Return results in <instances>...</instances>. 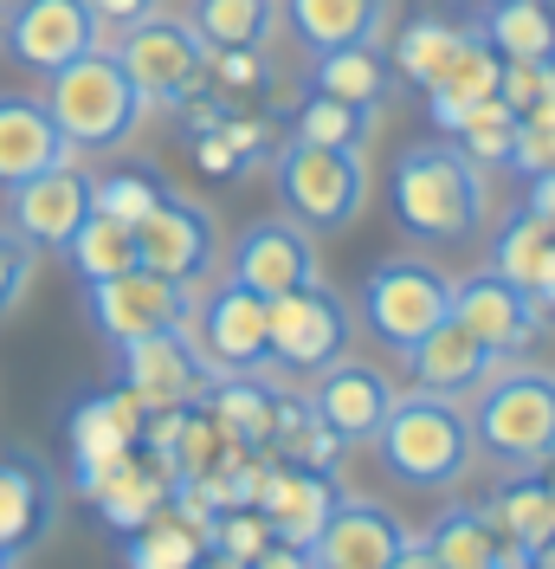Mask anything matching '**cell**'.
Instances as JSON below:
<instances>
[{
    "instance_id": "f1b7e54d",
    "label": "cell",
    "mask_w": 555,
    "mask_h": 569,
    "mask_svg": "<svg viewBox=\"0 0 555 569\" xmlns=\"http://www.w3.org/2000/svg\"><path fill=\"white\" fill-rule=\"evenodd\" d=\"M485 511H491V525H497V537L511 543V563L517 569L555 537V492H549L543 472H536V479H504V486L485 498Z\"/></svg>"
},
{
    "instance_id": "5bb4252c",
    "label": "cell",
    "mask_w": 555,
    "mask_h": 569,
    "mask_svg": "<svg viewBox=\"0 0 555 569\" xmlns=\"http://www.w3.org/2000/svg\"><path fill=\"white\" fill-rule=\"evenodd\" d=\"M213 213L188 194L162 188V201L137 220V266L162 272V279H181V284H201L213 272Z\"/></svg>"
},
{
    "instance_id": "30bf717a",
    "label": "cell",
    "mask_w": 555,
    "mask_h": 569,
    "mask_svg": "<svg viewBox=\"0 0 555 569\" xmlns=\"http://www.w3.org/2000/svg\"><path fill=\"white\" fill-rule=\"evenodd\" d=\"M188 337L208 356V369H265L272 362V298L245 291L240 279H226L208 305L188 311Z\"/></svg>"
},
{
    "instance_id": "6da1fadb",
    "label": "cell",
    "mask_w": 555,
    "mask_h": 569,
    "mask_svg": "<svg viewBox=\"0 0 555 569\" xmlns=\"http://www.w3.org/2000/svg\"><path fill=\"white\" fill-rule=\"evenodd\" d=\"M491 213L485 169L452 137H426L394 162V220L420 247H465Z\"/></svg>"
},
{
    "instance_id": "1f68e13d",
    "label": "cell",
    "mask_w": 555,
    "mask_h": 569,
    "mask_svg": "<svg viewBox=\"0 0 555 569\" xmlns=\"http://www.w3.org/2000/svg\"><path fill=\"white\" fill-rule=\"evenodd\" d=\"M478 33L497 46V59H555V0H497Z\"/></svg>"
},
{
    "instance_id": "9a60e30c",
    "label": "cell",
    "mask_w": 555,
    "mask_h": 569,
    "mask_svg": "<svg viewBox=\"0 0 555 569\" xmlns=\"http://www.w3.org/2000/svg\"><path fill=\"white\" fill-rule=\"evenodd\" d=\"M452 318L465 323L478 343H491V350L504 356H523L536 337H543V311H536V298L523 291V284H511L504 272H472V279H458L452 284Z\"/></svg>"
},
{
    "instance_id": "3957f363",
    "label": "cell",
    "mask_w": 555,
    "mask_h": 569,
    "mask_svg": "<svg viewBox=\"0 0 555 569\" xmlns=\"http://www.w3.org/2000/svg\"><path fill=\"white\" fill-rule=\"evenodd\" d=\"M46 110L59 117V130L71 137V149H123L142 130V91L123 71L117 52L91 46L84 59H71L46 78Z\"/></svg>"
},
{
    "instance_id": "d590c367",
    "label": "cell",
    "mask_w": 555,
    "mask_h": 569,
    "mask_svg": "<svg viewBox=\"0 0 555 569\" xmlns=\"http://www.w3.org/2000/svg\"><path fill=\"white\" fill-rule=\"evenodd\" d=\"M458 39H465L458 20H446V13H414V20H407V33L394 39V71H401L407 84L426 91V84L446 71V59L458 52Z\"/></svg>"
},
{
    "instance_id": "ba28073f",
    "label": "cell",
    "mask_w": 555,
    "mask_h": 569,
    "mask_svg": "<svg viewBox=\"0 0 555 569\" xmlns=\"http://www.w3.org/2000/svg\"><path fill=\"white\" fill-rule=\"evenodd\" d=\"M117 59L137 78L142 104H188L201 91V78H208V46L188 20H155L149 13L137 27H123Z\"/></svg>"
},
{
    "instance_id": "7bdbcfd3",
    "label": "cell",
    "mask_w": 555,
    "mask_h": 569,
    "mask_svg": "<svg viewBox=\"0 0 555 569\" xmlns=\"http://www.w3.org/2000/svg\"><path fill=\"white\" fill-rule=\"evenodd\" d=\"M529 563H536V569H555V537L543 543V550H536V557H529Z\"/></svg>"
},
{
    "instance_id": "7a4b0ae2",
    "label": "cell",
    "mask_w": 555,
    "mask_h": 569,
    "mask_svg": "<svg viewBox=\"0 0 555 569\" xmlns=\"http://www.w3.org/2000/svg\"><path fill=\"white\" fill-rule=\"evenodd\" d=\"M375 453H382L387 479H401V486H414V492H446L465 479V466L478 453V440H472V415L446 401V395H394V408H387L382 433H375Z\"/></svg>"
},
{
    "instance_id": "74e56055",
    "label": "cell",
    "mask_w": 555,
    "mask_h": 569,
    "mask_svg": "<svg viewBox=\"0 0 555 569\" xmlns=\"http://www.w3.org/2000/svg\"><path fill=\"white\" fill-rule=\"evenodd\" d=\"M155 201H162V181L149 176V169H110V176H91V208L110 213V220H130V227H137Z\"/></svg>"
},
{
    "instance_id": "8992f818",
    "label": "cell",
    "mask_w": 555,
    "mask_h": 569,
    "mask_svg": "<svg viewBox=\"0 0 555 569\" xmlns=\"http://www.w3.org/2000/svg\"><path fill=\"white\" fill-rule=\"evenodd\" d=\"M362 318L394 356H407L426 330L452 318V279L426 259H382L362 279Z\"/></svg>"
},
{
    "instance_id": "ee69618b",
    "label": "cell",
    "mask_w": 555,
    "mask_h": 569,
    "mask_svg": "<svg viewBox=\"0 0 555 569\" xmlns=\"http://www.w3.org/2000/svg\"><path fill=\"white\" fill-rule=\"evenodd\" d=\"M536 472H543V479H549V492H555V453H549V460H543V466H536Z\"/></svg>"
},
{
    "instance_id": "484cf974",
    "label": "cell",
    "mask_w": 555,
    "mask_h": 569,
    "mask_svg": "<svg viewBox=\"0 0 555 569\" xmlns=\"http://www.w3.org/2000/svg\"><path fill=\"white\" fill-rule=\"evenodd\" d=\"M420 537L433 569H511V543L497 537L485 505H446Z\"/></svg>"
},
{
    "instance_id": "83f0119b",
    "label": "cell",
    "mask_w": 555,
    "mask_h": 569,
    "mask_svg": "<svg viewBox=\"0 0 555 569\" xmlns=\"http://www.w3.org/2000/svg\"><path fill=\"white\" fill-rule=\"evenodd\" d=\"M497 71H504L497 46H491L478 27H465V39H458V52L446 59V71L426 84L433 123H440V130H458V117L478 104V98H491V91H497Z\"/></svg>"
},
{
    "instance_id": "f546056e",
    "label": "cell",
    "mask_w": 555,
    "mask_h": 569,
    "mask_svg": "<svg viewBox=\"0 0 555 569\" xmlns=\"http://www.w3.org/2000/svg\"><path fill=\"white\" fill-rule=\"evenodd\" d=\"M394 84H401V71L375 46H336V52H316L311 59V91H330V98H349V104L382 110L394 98Z\"/></svg>"
},
{
    "instance_id": "8d00e7d4",
    "label": "cell",
    "mask_w": 555,
    "mask_h": 569,
    "mask_svg": "<svg viewBox=\"0 0 555 569\" xmlns=\"http://www.w3.org/2000/svg\"><path fill=\"white\" fill-rule=\"evenodd\" d=\"M446 137L458 142L478 169H511V149H517V110L491 91V98H478V104L458 117V130H446Z\"/></svg>"
},
{
    "instance_id": "d6a6232c",
    "label": "cell",
    "mask_w": 555,
    "mask_h": 569,
    "mask_svg": "<svg viewBox=\"0 0 555 569\" xmlns=\"http://www.w3.org/2000/svg\"><path fill=\"white\" fill-rule=\"evenodd\" d=\"M65 259H71V272H78L84 284L117 279V272H130V266H137V227L91 208V213H84V227L65 240Z\"/></svg>"
},
{
    "instance_id": "bcb514c9",
    "label": "cell",
    "mask_w": 555,
    "mask_h": 569,
    "mask_svg": "<svg viewBox=\"0 0 555 569\" xmlns=\"http://www.w3.org/2000/svg\"><path fill=\"white\" fill-rule=\"evenodd\" d=\"M0 27H7V0H0Z\"/></svg>"
},
{
    "instance_id": "44dd1931",
    "label": "cell",
    "mask_w": 555,
    "mask_h": 569,
    "mask_svg": "<svg viewBox=\"0 0 555 569\" xmlns=\"http://www.w3.org/2000/svg\"><path fill=\"white\" fill-rule=\"evenodd\" d=\"M497 369H504V356L491 350V343H478L458 318H446L440 330H426L414 350H407V376H414V389L446 395V401L478 395Z\"/></svg>"
},
{
    "instance_id": "603a6c76",
    "label": "cell",
    "mask_w": 555,
    "mask_h": 569,
    "mask_svg": "<svg viewBox=\"0 0 555 569\" xmlns=\"http://www.w3.org/2000/svg\"><path fill=\"white\" fill-rule=\"evenodd\" d=\"M330 505H336V486H330V472H316V466H304V460L265 466L259 511H265L272 537L297 543V550H311L316 531H323V518H330Z\"/></svg>"
},
{
    "instance_id": "836d02e7",
    "label": "cell",
    "mask_w": 555,
    "mask_h": 569,
    "mask_svg": "<svg viewBox=\"0 0 555 569\" xmlns=\"http://www.w3.org/2000/svg\"><path fill=\"white\" fill-rule=\"evenodd\" d=\"M188 27L201 33V46H259L265 52V39L278 27V7L272 0H194L188 7Z\"/></svg>"
},
{
    "instance_id": "5b68a950",
    "label": "cell",
    "mask_w": 555,
    "mask_h": 569,
    "mask_svg": "<svg viewBox=\"0 0 555 569\" xmlns=\"http://www.w3.org/2000/svg\"><path fill=\"white\" fill-rule=\"evenodd\" d=\"M272 181H278V208L311 233H343L369 201L362 149H330V142H304V137L278 142Z\"/></svg>"
},
{
    "instance_id": "4fadbf2b",
    "label": "cell",
    "mask_w": 555,
    "mask_h": 569,
    "mask_svg": "<svg viewBox=\"0 0 555 569\" xmlns=\"http://www.w3.org/2000/svg\"><path fill=\"white\" fill-rule=\"evenodd\" d=\"M117 362H123V382L142 395V408H188L213 382L208 356L194 350V337H188V318L174 330H149V337L117 343Z\"/></svg>"
},
{
    "instance_id": "e0dca14e",
    "label": "cell",
    "mask_w": 555,
    "mask_h": 569,
    "mask_svg": "<svg viewBox=\"0 0 555 569\" xmlns=\"http://www.w3.org/2000/svg\"><path fill=\"white\" fill-rule=\"evenodd\" d=\"M401 543H407V531H401V518L387 505L336 492V505H330V518H323V531L311 543V563H323V569H401Z\"/></svg>"
},
{
    "instance_id": "4316f807",
    "label": "cell",
    "mask_w": 555,
    "mask_h": 569,
    "mask_svg": "<svg viewBox=\"0 0 555 569\" xmlns=\"http://www.w3.org/2000/svg\"><path fill=\"white\" fill-rule=\"evenodd\" d=\"M284 13L311 52H336V46H375L387 33L394 0H284Z\"/></svg>"
},
{
    "instance_id": "60d3db41",
    "label": "cell",
    "mask_w": 555,
    "mask_h": 569,
    "mask_svg": "<svg viewBox=\"0 0 555 569\" xmlns=\"http://www.w3.org/2000/svg\"><path fill=\"white\" fill-rule=\"evenodd\" d=\"M523 208H529L555 233V169H543V176H523Z\"/></svg>"
},
{
    "instance_id": "277c9868",
    "label": "cell",
    "mask_w": 555,
    "mask_h": 569,
    "mask_svg": "<svg viewBox=\"0 0 555 569\" xmlns=\"http://www.w3.org/2000/svg\"><path fill=\"white\" fill-rule=\"evenodd\" d=\"M472 440L478 453L511 472H536L555 453V376L549 369H497L472 395Z\"/></svg>"
},
{
    "instance_id": "9c48e42d",
    "label": "cell",
    "mask_w": 555,
    "mask_h": 569,
    "mask_svg": "<svg viewBox=\"0 0 555 569\" xmlns=\"http://www.w3.org/2000/svg\"><path fill=\"white\" fill-rule=\"evenodd\" d=\"M84 311L98 323V337L117 350V343H130V337H149V330H174V323L194 311V284L162 279V272H149V266H130V272H117V279L84 284Z\"/></svg>"
},
{
    "instance_id": "ffe728a7",
    "label": "cell",
    "mask_w": 555,
    "mask_h": 569,
    "mask_svg": "<svg viewBox=\"0 0 555 569\" xmlns=\"http://www.w3.org/2000/svg\"><path fill=\"white\" fill-rule=\"evenodd\" d=\"M233 279H240L245 291H259V298H284V291L311 284V279H316L311 227H297L291 213L245 227L240 247H233Z\"/></svg>"
},
{
    "instance_id": "ac0fdd59",
    "label": "cell",
    "mask_w": 555,
    "mask_h": 569,
    "mask_svg": "<svg viewBox=\"0 0 555 569\" xmlns=\"http://www.w3.org/2000/svg\"><path fill=\"white\" fill-rule=\"evenodd\" d=\"M311 408H316V421L330 427L343 447H362V440H375V433H382L387 408H394V382H387L375 362H362V356L343 350L330 369H316Z\"/></svg>"
},
{
    "instance_id": "d4e9b609",
    "label": "cell",
    "mask_w": 555,
    "mask_h": 569,
    "mask_svg": "<svg viewBox=\"0 0 555 569\" xmlns=\"http://www.w3.org/2000/svg\"><path fill=\"white\" fill-rule=\"evenodd\" d=\"M201 408L213 415V427L233 440V447H252L265 453L278 433V395L265 382H252V369H220L208 389H201Z\"/></svg>"
},
{
    "instance_id": "7402d4cb",
    "label": "cell",
    "mask_w": 555,
    "mask_h": 569,
    "mask_svg": "<svg viewBox=\"0 0 555 569\" xmlns=\"http://www.w3.org/2000/svg\"><path fill=\"white\" fill-rule=\"evenodd\" d=\"M78 149L59 130V117L46 110V98H27V91H0V188L13 181H33L46 169L71 162Z\"/></svg>"
},
{
    "instance_id": "7c38bea8",
    "label": "cell",
    "mask_w": 555,
    "mask_h": 569,
    "mask_svg": "<svg viewBox=\"0 0 555 569\" xmlns=\"http://www.w3.org/2000/svg\"><path fill=\"white\" fill-rule=\"evenodd\" d=\"M142 421H149V408H142V395L123 382V389H104V395H84L78 408H71V486L91 498V486L104 479L117 460H130L142 447Z\"/></svg>"
},
{
    "instance_id": "2e32d148",
    "label": "cell",
    "mask_w": 555,
    "mask_h": 569,
    "mask_svg": "<svg viewBox=\"0 0 555 569\" xmlns=\"http://www.w3.org/2000/svg\"><path fill=\"white\" fill-rule=\"evenodd\" d=\"M84 213H91V176L78 162H59L46 176L7 188V227L20 240H33L39 252H65V240L84 227Z\"/></svg>"
},
{
    "instance_id": "8fae6325",
    "label": "cell",
    "mask_w": 555,
    "mask_h": 569,
    "mask_svg": "<svg viewBox=\"0 0 555 569\" xmlns=\"http://www.w3.org/2000/svg\"><path fill=\"white\" fill-rule=\"evenodd\" d=\"M349 350V305L323 279L272 298V369L316 376Z\"/></svg>"
},
{
    "instance_id": "52a82bcc",
    "label": "cell",
    "mask_w": 555,
    "mask_h": 569,
    "mask_svg": "<svg viewBox=\"0 0 555 569\" xmlns=\"http://www.w3.org/2000/svg\"><path fill=\"white\" fill-rule=\"evenodd\" d=\"M104 39V20L91 0H7V27H0V46L7 59L33 78H52L59 66L84 59L91 46Z\"/></svg>"
},
{
    "instance_id": "f35d334b",
    "label": "cell",
    "mask_w": 555,
    "mask_h": 569,
    "mask_svg": "<svg viewBox=\"0 0 555 569\" xmlns=\"http://www.w3.org/2000/svg\"><path fill=\"white\" fill-rule=\"evenodd\" d=\"M555 169V98L517 110V149H511V176H543Z\"/></svg>"
},
{
    "instance_id": "e575fe53",
    "label": "cell",
    "mask_w": 555,
    "mask_h": 569,
    "mask_svg": "<svg viewBox=\"0 0 555 569\" xmlns=\"http://www.w3.org/2000/svg\"><path fill=\"white\" fill-rule=\"evenodd\" d=\"M291 137L330 142V149H369V137H375V104H349V98L311 91L297 104V117H291Z\"/></svg>"
},
{
    "instance_id": "ab89813d",
    "label": "cell",
    "mask_w": 555,
    "mask_h": 569,
    "mask_svg": "<svg viewBox=\"0 0 555 569\" xmlns=\"http://www.w3.org/2000/svg\"><path fill=\"white\" fill-rule=\"evenodd\" d=\"M33 266H39V247H33V240H20L13 227H0V318H7V311L27 298Z\"/></svg>"
},
{
    "instance_id": "f6af8a7d",
    "label": "cell",
    "mask_w": 555,
    "mask_h": 569,
    "mask_svg": "<svg viewBox=\"0 0 555 569\" xmlns=\"http://www.w3.org/2000/svg\"><path fill=\"white\" fill-rule=\"evenodd\" d=\"M465 7H478V13H485V7H497V0H465Z\"/></svg>"
},
{
    "instance_id": "b9f144b4",
    "label": "cell",
    "mask_w": 555,
    "mask_h": 569,
    "mask_svg": "<svg viewBox=\"0 0 555 569\" xmlns=\"http://www.w3.org/2000/svg\"><path fill=\"white\" fill-rule=\"evenodd\" d=\"M91 7H98V20H104V27H137V20L155 13V0H91Z\"/></svg>"
},
{
    "instance_id": "cb8c5ba5",
    "label": "cell",
    "mask_w": 555,
    "mask_h": 569,
    "mask_svg": "<svg viewBox=\"0 0 555 569\" xmlns=\"http://www.w3.org/2000/svg\"><path fill=\"white\" fill-rule=\"evenodd\" d=\"M491 272H504L511 284H523L543 318L555 311V233L529 208H517L497 227V240H491Z\"/></svg>"
},
{
    "instance_id": "4dcf8cb0",
    "label": "cell",
    "mask_w": 555,
    "mask_h": 569,
    "mask_svg": "<svg viewBox=\"0 0 555 569\" xmlns=\"http://www.w3.org/2000/svg\"><path fill=\"white\" fill-rule=\"evenodd\" d=\"M123 563H137V569H194V563H208V531H201L188 511H174V498H169L149 525H137V531L123 537Z\"/></svg>"
},
{
    "instance_id": "d6986e66",
    "label": "cell",
    "mask_w": 555,
    "mask_h": 569,
    "mask_svg": "<svg viewBox=\"0 0 555 569\" xmlns=\"http://www.w3.org/2000/svg\"><path fill=\"white\" fill-rule=\"evenodd\" d=\"M59 525V472L39 453H0V563L33 557Z\"/></svg>"
}]
</instances>
